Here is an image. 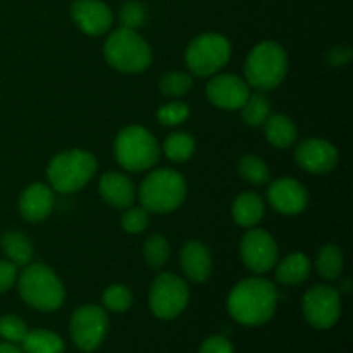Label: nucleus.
Masks as SVG:
<instances>
[{
    "label": "nucleus",
    "instance_id": "nucleus-28",
    "mask_svg": "<svg viewBox=\"0 0 353 353\" xmlns=\"http://www.w3.org/2000/svg\"><path fill=\"white\" fill-rule=\"evenodd\" d=\"M238 172L245 181L254 186H262L271 179V171L268 164L257 155H245L238 162Z\"/></svg>",
    "mask_w": 353,
    "mask_h": 353
},
{
    "label": "nucleus",
    "instance_id": "nucleus-33",
    "mask_svg": "<svg viewBox=\"0 0 353 353\" xmlns=\"http://www.w3.org/2000/svg\"><path fill=\"white\" fill-rule=\"evenodd\" d=\"M26 334V323L21 317L12 316V314L0 317V336L6 341H9V343H23Z\"/></svg>",
    "mask_w": 353,
    "mask_h": 353
},
{
    "label": "nucleus",
    "instance_id": "nucleus-23",
    "mask_svg": "<svg viewBox=\"0 0 353 353\" xmlns=\"http://www.w3.org/2000/svg\"><path fill=\"white\" fill-rule=\"evenodd\" d=\"M0 245H2L7 261L12 262L17 268H26L33 261V245H31L30 238L19 231H7L2 236Z\"/></svg>",
    "mask_w": 353,
    "mask_h": 353
},
{
    "label": "nucleus",
    "instance_id": "nucleus-25",
    "mask_svg": "<svg viewBox=\"0 0 353 353\" xmlns=\"http://www.w3.org/2000/svg\"><path fill=\"white\" fill-rule=\"evenodd\" d=\"M240 110L241 119H243L245 124H248L252 128L264 126L268 117L271 116L272 103L264 93H250Z\"/></svg>",
    "mask_w": 353,
    "mask_h": 353
},
{
    "label": "nucleus",
    "instance_id": "nucleus-31",
    "mask_svg": "<svg viewBox=\"0 0 353 353\" xmlns=\"http://www.w3.org/2000/svg\"><path fill=\"white\" fill-rule=\"evenodd\" d=\"M102 303L112 312H126L133 303V293L124 285H112L103 292Z\"/></svg>",
    "mask_w": 353,
    "mask_h": 353
},
{
    "label": "nucleus",
    "instance_id": "nucleus-19",
    "mask_svg": "<svg viewBox=\"0 0 353 353\" xmlns=\"http://www.w3.org/2000/svg\"><path fill=\"white\" fill-rule=\"evenodd\" d=\"M99 193L114 209H128L134 203V185L121 172H105L100 178Z\"/></svg>",
    "mask_w": 353,
    "mask_h": 353
},
{
    "label": "nucleus",
    "instance_id": "nucleus-21",
    "mask_svg": "<svg viewBox=\"0 0 353 353\" xmlns=\"http://www.w3.org/2000/svg\"><path fill=\"white\" fill-rule=\"evenodd\" d=\"M310 259L302 252H295L283 259L276 268V278L281 285L299 286L310 276Z\"/></svg>",
    "mask_w": 353,
    "mask_h": 353
},
{
    "label": "nucleus",
    "instance_id": "nucleus-6",
    "mask_svg": "<svg viewBox=\"0 0 353 353\" xmlns=\"http://www.w3.org/2000/svg\"><path fill=\"white\" fill-rule=\"evenodd\" d=\"M114 155L121 168L126 171L141 172L157 164L161 147L147 128L128 126L116 137Z\"/></svg>",
    "mask_w": 353,
    "mask_h": 353
},
{
    "label": "nucleus",
    "instance_id": "nucleus-27",
    "mask_svg": "<svg viewBox=\"0 0 353 353\" xmlns=\"http://www.w3.org/2000/svg\"><path fill=\"white\" fill-rule=\"evenodd\" d=\"M316 268L324 279L340 278L343 271V252L333 243L324 245L316 257Z\"/></svg>",
    "mask_w": 353,
    "mask_h": 353
},
{
    "label": "nucleus",
    "instance_id": "nucleus-32",
    "mask_svg": "<svg viewBox=\"0 0 353 353\" xmlns=\"http://www.w3.org/2000/svg\"><path fill=\"white\" fill-rule=\"evenodd\" d=\"M190 116V107L185 102H171L157 110V119L162 126H179Z\"/></svg>",
    "mask_w": 353,
    "mask_h": 353
},
{
    "label": "nucleus",
    "instance_id": "nucleus-13",
    "mask_svg": "<svg viewBox=\"0 0 353 353\" xmlns=\"http://www.w3.org/2000/svg\"><path fill=\"white\" fill-rule=\"evenodd\" d=\"M207 99L223 110H240L250 95V86L236 74H217L207 83Z\"/></svg>",
    "mask_w": 353,
    "mask_h": 353
},
{
    "label": "nucleus",
    "instance_id": "nucleus-7",
    "mask_svg": "<svg viewBox=\"0 0 353 353\" xmlns=\"http://www.w3.org/2000/svg\"><path fill=\"white\" fill-rule=\"evenodd\" d=\"M103 57L116 71L141 72L152 64V48L137 30L121 26L107 38Z\"/></svg>",
    "mask_w": 353,
    "mask_h": 353
},
{
    "label": "nucleus",
    "instance_id": "nucleus-17",
    "mask_svg": "<svg viewBox=\"0 0 353 353\" xmlns=\"http://www.w3.org/2000/svg\"><path fill=\"white\" fill-rule=\"evenodd\" d=\"M54 190L45 183H33L19 196V212L30 223L47 219L54 209Z\"/></svg>",
    "mask_w": 353,
    "mask_h": 353
},
{
    "label": "nucleus",
    "instance_id": "nucleus-3",
    "mask_svg": "<svg viewBox=\"0 0 353 353\" xmlns=\"http://www.w3.org/2000/svg\"><path fill=\"white\" fill-rule=\"evenodd\" d=\"M97 168L95 155L81 148H72L52 159L47 168V178L54 192L68 195L85 188L95 176Z\"/></svg>",
    "mask_w": 353,
    "mask_h": 353
},
{
    "label": "nucleus",
    "instance_id": "nucleus-18",
    "mask_svg": "<svg viewBox=\"0 0 353 353\" xmlns=\"http://www.w3.org/2000/svg\"><path fill=\"white\" fill-rule=\"evenodd\" d=\"M181 269L193 283H205L212 274V255L202 241H186L181 248Z\"/></svg>",
    "mask_w": 353,
    "mask_h": 353
},
{
    "label": "nucleus",
    "instance_id": "nucleus-37",
    "mask_svg": "<svg viewBox=\"0 0 353 353\" xmlns=\"http://www.w3.org/2000/svg\"><path fill=\"white\" fill-rule=\"evenodd\" d=\"M199 353H234V348L228 338L210 336L203 341Z\"/></svg>",
    "mask_w": 353,
    "mask_h": 353
},
{
    "label": "nucleus",
    "instance_id": "nucleus-34",
    "mask_svg": "<svg viewBox=\"0 0 353 353\" xmlns=\"http://www.w3.org/2000/svg\"><path fill=\"white\" fill-rule=\"evenodd\" d=\"M121 226L130 234L143 233L148 226V212L143 207H128L123 219H121Z\"/></svg>",
    "mask_w": 353,
    "mask_h": 353
},
{
    "label": "nucleus",
    "instance_id": "nucleus-36",
    "mask_svg": "<svg viewBox=\"0 0 353 353\" xmlns=\"http://www.w3.org/2000/svg\"><path fill=\"white\" fill-rule=\"evenodd\" d=\"M17 265L9 261H0V293H6L17 283Z\"/></svg>",
    "mask_w": 353,
    "mask_h": 353
},
{
    "label": "nucleus",
    "instance_id": "nucleus-2",
    "mask_svg": "<svg viewBox=\"0 0 353 353\" xmlns=\"http://www.w3.org/2000/svg\"><path fill=\"white\" fill-rule=\"evenodd\" d=\"M17 290L28 305L41 312H55L65 299L64 285L45 264H28L17 276Z\"/></svg>",
    "mask_w": 353,
    "mask_h": 353
},
{
    "label": "nucleus",
    "instance_id": "nucleus-30",
    "mask_svg": "<svg viewBox=\"0 0 353 353\" xmlns=\"http://www.w3.org/2000/svg\"><path fill=\"white\" fill-rule=\"evenodd\" d=\"M193 79L192 76L186 74V72H168L161 78L159 81V88L164 93L165 97H171V99H178V97L186 95V93L192 90Z\"/></svg>",
    "mask_w": 353,
    "mask_h": 353
},
{
    "label": "nucleus",
    "instance_id": "nucleus-8",
    "mask_svg": "<svg viewBox=\"0 0 353 353\" xmlns=\"http://www.w3.org/2000/svg\"><path fill=\"white\" fill-rule=\"evenodd\" d=\"M231 43L221 33H203L193 38L185 52V62L195 76H214L230 62Z\"/></svg>",
    "mask_w": 353,
    "mask_h": 353
},
{
    "label": "nucleus",
    "instance_id": "nucleus-1",
    "mask_svg": "<svg viewBox=\"0 0 353 353\" xmlns=\"http://www.w3.org/2000/svg\"><path fill=\"white\" fill-rule=\"evenodd\" d=\"M278 305V290L264 278L241 279L228 296V312L243 326H261L272 319Z\"/></svg>",
    "mask_w": 353,
    "mask_h": 353
},
{
    "label": "nucleus",
    "instance_id": "nucleus-14",
    "mask_svg": "<svg viewBox=\"0 0 353 353\" xmlns=\"http://www.w3.org/2000/svg\"><path fill=\"white\" fill-rule=\"evenodd\" d=\"M295 161L310 174H327L338 164V150L321 138H309L295 148Z\"/></svg>",
    "mask_w": 353,
    "mask_h": 353
},
{
    "label": "nucleus",
    "instance_id": "nucleus-11",
    "mask_svg": "<svg viewBox=\"0 0 353 353\" xmlns=\"http://www.w3.org/2000/svg\"><path fill=\"white\" fill-rule=\"evenodd\" d=\"M303 316L316 330H330L341 316L340 292L326 285H316L303 295Z\"/></svg>",
    "mask_w": 353,
    "mask_h": 353
},
{
    "label": "nucleus",
    "instance_id": "nucleus-16",
    "mask_svg": "<svg viewBox=\"0 0 353 353\" xmlns=\"http://www.w3.org/2000/svg\"><path fill=\"white\" fill-rule=\"evenodd\" d=\"M269 203L274 210L285 216H296L309 205V192L300 181L281 178L271 183L268 190Z\"/></svg>",
    "mask_w": 353,
    "mask_h": 353
},
{
    "label": "nucleus",
    "instance_id": "nucleus-24",
    "mask_svg": "<svg viewBox=\"0 0 353 353\" xmlns=\"http://www.w3.org/2000/svg\"><path fill=\"white\" fill-rule=\"evenodd\" d=\"M65 345L59 334L48 330L28 331L23 340V353H64Z\"/></svg>",
    "mask_w": 353,
    "mask_h": 353
},
{
    "label": "nucleus",
    "instance_id": "nucleus-38",
    "mask_svg": "<svg viewBox=\"0 0 353 353\" xmlns=\"http://www.w3.org/2000/svg\"><path fill=\"white\" fill-rule=\"evenodd\" d=\"M352 61V48L345 47V45H338V47L331 48V52L327 54V62H330L333 68H343L348 62Z\"/></svg>",
    "mask_w": 353,
    "mask_h": 353
},
{
    "label": "nucleus",
    "instance_id": "nucleus-26",
    "mask_svg": "<svg viewBox=\"0 0 353 353\" xmlns=\"http://www.w3.org/2000/svg\"><path fill=\"white\" fill-rule=\"evenodd\" d=\"M162 150L169 161L181 164V162L190 161L192 155L195 154V140H193L192 134L178 131V133H172L165 138Z\"/></svg>",
    "mask_w": 353,
    "mask_h": 353
},
{
    "label": "nucleus",
    "instance_id": "nucleus-15",
    "mask_svg": "<svg viewBox=\"0 0 353 353\" xmlns=\"http://www.w3.org/2000/svg\"><path fill=\"white\" fill-rule=\"evenodd\" d=\"M71 17L76 26L90 37H102L110 30L114 14L102 0H74Z\"/></svg>",
    "mask_w": 353,
    "mask_h": 353
},
{
    "label": "nucleus",
    "instance_id": "nucleus-22",
    "mask_svg": "<svg viewBox=\"0 0 353 353\" xmlns=\"http://www.w3.org/2000/svg\"><path fill=\"white\" fill-rule=\"evenodd\" d=\"M264 133L269 143L281 150L293 147L299 137L295 123L285 114H271L264 123Z\"/></svg>",
    "mask_w": 353,
    "mask_h": 353
},
{
    "label": "nucleus",
    "instance_id": "nucleus-9",
    "mask_svg": "<svg viewBox=\"0 0 353 353\" xmlns=\"http://www.w3.org/2000/svg\"><path fill=\"white\" fill-rule=\"evenodd\" d=\"M190 300L188 285L183 278L172 272H162L152 283L148 303L150 310L159 319H174L186 309Z\"/></svg>",
    "mask_w": 353,
    "mask_h": 353
},
{
    "label": "nucleus",
    "instance_id": "nucleus-12",
    "mask_svg": "<svg viewBox=\"0 0 353 353\" xmlns=\"http://www.w3.org/2000/svg\"><path fill=\"white\" fill-rule=\"evenodd\" d=\"M240 255L247 269L255 274H265L278 264L279 248L268 231L255 228L241 238Z\"/></svg>",
    "mask_w": 353,
    "mask_h": 353
},
{
    "label": "nucleus",
    "instance_id": "nucleus-39",
    "mask_svg": "<svg viewBox=\"0 0 353 353\" xmlns=\"http://www.w3.org/2000/svg\"><path fill=\"white\" fill-rule=\"evenodd\" d=\"M0 353H23L14 343H0Z\"/></svg>",
    "mask_w": 353,
    "mask_h": 353
},
{
    "label": "nucleus",
    "instance_id": "nucleus-29",
    "mask_svg": "<svg viewBox=\"0 0 353 353\" xmlns=\"http://www.w3.org/2000/svg\"><path fill=\"white\" fill-rule=\"evenodd\" d=\"M169 254H171V248L162 234L155 233L147 238L143 245V257L152 269L164 268L169 261Z\"/></svg>",
    "mask_w": 353,
    "mask_h": 353
},
{
    "label": "nucleus",
    "instance_id": "nucleus-10",
    "mask_svg": "<svg viewBox=\"0 0 353 353\" xmlns=\"http://www.w3.org/2000/svg\"><path fill=\"white\" fill-rule=\"evenodd\" d=\"M71 338L83 352H93L102 345L109 331V317L99 305H83L71 316Z\"/></svg>",
    "mask_w": 353,
    "mask_h": 353
},
{
    "label": "nucleus",
    "instance_id": "nucleus-4",
    "mask_svg": "<svg viewBox=\"0 0 353 353\" xmlns=\"http://www.w3.org/2000/svg\"><path fill=\"white\" fill-rule=\"evenodd\" d=\"M288 71V55L279 43L261 41L252 48L245 62V81L259 92H268L281 85Z\"/></svg>",
    "mask_w": 353,
    "mask_h": 353
},
{
    "label": "nucleus",
    "instance_id": "nucleus-35",
    "mask_svg": "<svg viewBox=\"0 0 353 353\" xmlns=\"http://www.w3.org/2000/svg\"><path fill=\"white\" fill-rule=\"evenodd\" d=\"M145 17H147L145 7L138 0H128L119 10L121 23H123L124 28H130V30H138L145 23Z\"/></svg>",
    "mask_w": 353,
    "mask_h": 353
},
{
    "label": "nucleus",
    "instance_id": "nucleus-20",
    "mask_svg": "<svg viewBox=\"0 0 353 353\" xmlns=\"http://www.w3.org/2000/svg\"><path fill=\"white\" fill-rule=\"evenodd\" d=\"M265 214L264 200L254 192H245L236 196L231 209L233 221L241 228H254L262 221Z\"/></svg>",
    "mask_w": 353,
    "mask_h": 353
},
{
    "label": "nucleus",
    "instance_id": "nucleus-5",
    "mask_svg": "<svg viewBox=\"0 0 353 353\" xmlns=\"http://www.w3.org/2000/svg\"><path fill=\"white\" fill-rule=\"evenodd\" d=\"M186 181L174 169L150 172L140 186V202L147 212L168 214L181 207L186 199Z\"/></svg>",
    "mask_w": 353,
    "mask_h": 353
}]
</instances>
